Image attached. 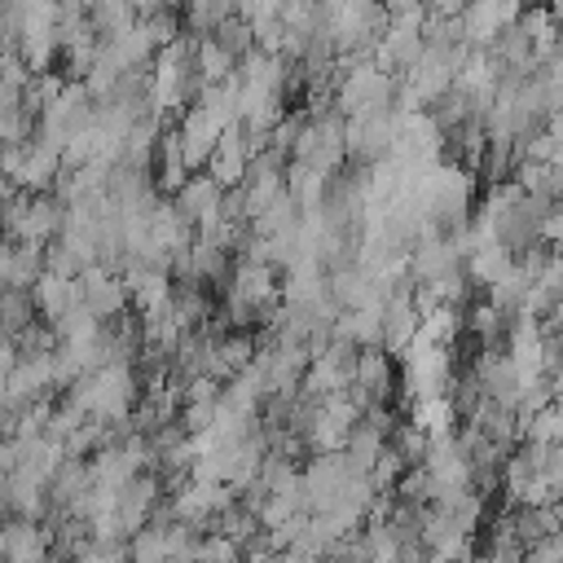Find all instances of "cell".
<instances>
[{
    "mask_svg": "<svg viewBox=\"0 0 563 563\" xmlns=\"http://www.w3.org/2000/svg\"><path fill=\"white\" fill-rule=\"evenodd\" d=\"M66 220V202L57 194H13L0 207V238L26 242V246H48L62 233Z\"/></svg>",
    "mask_w": 563,
    "mask_h": 563,
    "instance_id": "6da1fadb",
    "label": "cell"
},
{
    "mask_svg": "<svg viewBox=\"0 0 563 563\" xmlns=\"http://www.w3.org/2000/svg\"><path fill=\"white\" fill-rule=\"evenodd\" d=\"M92 110H97V101L88 97L84 79H66L62 92L35 114V136L62 154V145H66L75 132H84V128L92 123Z\"/></svg>",
    "mask_w": 563,
    "mask_h": 563,
    "instance_id": "7a4b0ae2",
    "label": "cell"
},
{
    "mask_svg": "<svg viewBox=\"0 0 563 563\" xmlns=\"http://www.w3.org/2000/svg\"><path fill=\"white\" fill-rule=\"evenodd\" d=\"M62 172V154L44 145L35 132L22 145H0V176L22 194H48Z\"/></svg>",
    "mask_w": 563,
    "mask_h": 563,
    "instance_id": "3957f363",
    "label": "cell"
},
{
    "mask_svg": "<svg viewBox=\"0 0 563 563\" xmlns=\"http://www.w3.org/2000/svg\"><path fill=\"white\" fill-rule=\"evenodd\" d=\"M396 387H400L396 356H391L387 347H356L352 378H347V396H352L361 409H374V405H391Z\"/></svg>",
    "mask_w": 563,
    "mask_h": 563,
    "instance_id": "277c9868",
    "label": "cell"
},
{
    "mask_svg": "<svg viewBox=\"0 0 563 563\" xmlns=\"http://www.w3.org/2000/svg\"><path fill=\"white\" fill-rule=\"evenodd\" d=\"M233 488L229 484H202V479H180L176 493H167V515L194 532H211L216 515L224 506H233Z\"/></svg>",
    "mask_w": 563,
    "mask_h": 563,
    "instance_id": "5b68a950",
    "label": "cell"
},
{
    "mask_svg": "<svg viewBox=\"0 0 563 563\" xmlns=\"http://www.w3.org/2000/svg\"><path fill=\"white\" fill-rule=\"evenodd\" d=\"M400 369V387L409 400H427V396H444L449 387V374H453V361H449V347H422V343H409L396 361Z\"/></svg>",
    "mask_w": 563,
    "mask_h": 563,
    "instance_id": "8992f818",
    "label": "cell"
},
{
    "mask_svg": "<svg viewBox=\"0 0 563 563\" xmlns=\"http://www.w3.org/2000/svg\"><path fill=\"white\" fill-rule=\"evenodd\" d=\"M224 128H229V123H224L216 110L198 106V101L180 110V119H176L172 132H176V145H180L189 172H202V167H207V158H211V150H216V141H220Z\"/></svg>",
    "mask_w": 563,
    "mask_h": 563,
    "instance_id": "52a82bcc",
    "label": "cell"
},
{
    "mask_svg": "<svg viewBox=\"0 0 563 563\" xmlns=\"http://www.w3.org/2000/svg\"><path fill=\"white\" fill-rule=\"evenodd\" d=\"M163 497L167 493H163V479L154 471H136L128 484H119L114 488V519H119L123 537H132L136 528H145Z\"/></svg>",
    "mask_w": 563,
    "mask_h": 563,
    "instance_id": "ba28073f",
    "label": "cell"
},
{
    "mask_svg": "<svg viewBox=\"0 0 563 563\" xmlns=\"http://www.w3.org/2000/svg\"><path fill=\"white\" fill-rule=\"evenodd\" d=\"M75 286H79V303L88 308L92 321H110V317L128 312V286H123V277L110 273V268H101V264L84 268L75 277Z\"/></svg>",
    "mask_w": 563,
    "mask_h": 563,
    "instance_id": "9c48e42d",
    "label": "cell"
},
{
    "mask_svg": "<svg viewBox=\"0 0 563 563\" xmlns=\"http://www.w3.org/2000/svg\"><path fill=\"white\" fill-rule=\"evenodd\" d=\"M246 163H251V141H246V132L238 128V123H229L224 132H220V141H216V150H211V158H207V176L220 185V189H238L242 180H246Z\"/></svg>",
    "mask_w": 563,
    "mask_h": 563,
    "instance_id": "30bf717a",
    "label": "cell"
},
{
    "mask_svg": "<svg viewBox=\"0 0 563 563\" xmlns=\"http://www.w3.org/2000/svg\"><path fill=\"white\" fill-rule=\"evenodd\" d=\"M220 198H224V189L202 172V176H185V185L172 194V207L194 224V233H202L207 224L220 220Z\"/></svg>",
    "mask_w": 563,
    "mask_h": 563,
    "instance_id": "8fae6325",
    "label": "cell"
},
{
    "mask_svg": "<svg viewBox=\"0 0 563 563\" xmlns=\"http://www.w3.org/2000/svg\"><path fill=\"white\" fill-rule=\"evenodd\" d=\"M0 541H4V563H57L48 528L35 519H4Z\"/></svg>",
    "mask_w": 563,
    "mask_h": 563,
    "instance_id": "7c38bea8",
    "label": "cell"
},
{
    "mask_svg": "<svg viewBox=\"0 0 563 563\" xmlns=\"http://www.w3.org/2000/svg\"><path fill=\"white\" fill-rule=\"evenodd\" d=\"M40 273H44V246H26V242H13V238H0V286L31 290Z\"/></svg>",
    "mask_w": 563,
    "mask_h": 563,
    "instance_id": "4fadbf2b",
    "label": "cell"
},
{
    "mask_svg": "<svg viewBox=\"0 0 563 563\" xmlns=\"http://www.w3.org/2000/svg\"><path fill=\"white\" fill-rule=\"evenodd\" d=\"M31 303H35V317H40L44 325H53L57 317H66V312L79 303V286H75V277L40 273L35 286H31Z\"/></svg>",
    "mask_w": 563,
    "mask_h": 563,
    "instance_id": "5bb4252c",
    "label": "cell"
},
{
    "mask_svg": "<svg viewBox=\"0 0 563 563\" xmlns=\"http://www.w3.org/2000/svg\"><path fill=\"white\" fill-rule=\"evenodd\" d=\"M457 321H462L466 339H471L479 352H484V347H501L506 325H510V317H506L501 308H493L488 299H479V303H471L466 312H457Z\"/></svg>",
    "mask_w": 563,
    "mask_h": 563,
    "instance_id": "9a60e30c",
    "label": "cell"
},
{
    "mask_svg": "<svg viewBox=\"0 0 563 563\" xmlns=\"http://www.w3.org/2000/svg\"><path fill=\"white\" fill-rule=\"evenodd\" d=\"M84 18L97 31V40H114V35H123L136 22V9L128 0H97V4L84 9Z\"/></svg>",
    "mask_w": 563,
    "mask_h": 563,
    "instance_id": "2e32d148",
    "label": "cell"
},
{
    "mask_svg": "<svg viewBox=\"0 0 563 563\" xmlns=\"http://www.w3.org/2000/svg\"><path fill=\"white\" fill-rule=\"evenodd\" d=\"M194 70H198L202 84H220V79H229V75L238 70V62H233L211 35H198V40H194Z\"/></svg>",
    "mask_w": 563,
    "mask_h": 563,
    "instance_id": "e0dca14e",
    "label": "cell"
},
{
    "mask_svg": "<svg viewBox=\"0 0 563 563\" xmlns=\"http://www.w3.org/2000/svg\"><path fill=\"white\" fill-rule=\"evenodd\" d=\"M405 422H413L422 435H435V431H453V405H449V396H427V400H409V418Z\"/></svg>",
    "mask_w": 563,
    "mask_h": 563,
    "instance_id": "ac0fdd59",
    "label": "cell"
},
{
    "mask_svg": "<svg viewBox=\"0 0 563 563\" xmlns=\"http://www.w3.org/2000/svg\"><path fill=\"white\" fill-rule=\"evenodd\" d=\"M559 435H563L559 405H545L519 422V444H559Z\"/></svg>",
    "mask_w": 563,
    "mask_h": 563,
    "instance_id": "d6986e66",
    "label": "cell"
},
{
    "mask_svg": "<svg viewBox=\"0 0 563 563\" xmlns=\"http://www.w3.org/2000/svg\"><path fill=\"white\" fill-rule=\"evenodd\" d=\"M35 321V303H31V290H9L0 286V334H18L22 325Z\"/></svg>",
    "mask_w": 563,
    "mask_h": 563,
    "instance_id": "ffe728a7",
    "label": "cell"
},
{
    "mask_svg": "<svg viewBox=\"0 0 563 563\" xmlns=\"http://www.w3.org/2000/svg\"><path fill=\"white\" fill-rule=\"evenodd\" d=\"M207 35H211V40H216L233 62H238V57H246V53L255 48V44H251V26H246L242 18H224V22H216Z\"/></svg>",
    "mask_w": 563,
    "mask_h": 563,
    "instance_id": "44dd1931",
    "label": "cell"
},
{
    "mask_svg": "<svg viewBox=\"0 0 563 563\" xmlns=\"http://www.w3.org/2000/svg\"><path fill=\"white\" fill-rule=\"evenodd\" d=\"M198 563H242V550L220 532H202L198 537Z\"/></svg>",
    "mask_w": 563,
    "mask_h": 563,
    "instance_id": "7402d4cb",
    "label": "cell"
},
{
    "mask_svg": "<svg viewBox=\"0 0 563 563\" xmlns=\"http://www.w3.org/2000/svg\"><path fill=\"white\" fill-rule=\"evenodd\" d=\"M66 563H128V550H123V541H88L75 559H66Z\"/></svg>",
    "mask_w": 563,
    "mask_h": 563,
    "instance_id": "603a6c76",
    "label": "cell"
},
{
    "mask_svg": "<svg viewBox=\"0 0 563 563\" xmlns=\"http://www.w3.org/2000/svg\"><path fill=\"white\" fill-rule=\"evenodd\" d=\"M519 563H563V541L559 537H545V541H532L523 545Z\"/></svg>",
    "mask_w": 563,
    "mask_h": 563,
    "instance_id": "cb8c5ba5",
    "label": "cell"
},
{
    "mask_svg": "<svg viewBox=\"0 0 563 563\" xmlns=\"http://www.w3.org/2000/svg\"><path fill=\"white\" fill-rule=\"evenodd\" d=\"M13 365H18V347H13L9 334H0V387H4V378H9Z\"/></svg>",
    "mask_w": 563,
    "mask_h": 563,
    "instance_id": "d4e9b609",
    "label": "cell"
},
{
    "mask_svg": "<svg viewBox=\"0 0 563 563\" xmlns=\"http://www.w3.org/2000/svg\"><path fill=\"white\" fill-rule=\"evenodd\" d=\"M13 194H18V189H13V185H9V180H4V176H0V207H4V202H9V198H13Z\"/></svg>",
    "mask_w": 563,
    "mask_h": 563,
    "instance_id": "484cf974",
    "label": "cell"
},
{
    "mask_svg": "<svg viewBox=\"0 0 563 563\" xmlns=\"http://www.w3.org/2000/svg\"><path fill=\"white\" fill-rule=\"evenodd\" d=\"M277 563H321V559H303V554H277Z\"/></svg>",
    "mask_w": 563,
    "mask_h": 563,
    "instance_id": "4316f807",
    "label": "cell"
},
{
    "mask_svg": "<svg viewBox=\"0 0 563 563\" xmlns=\"http://www.w3.org/2000/svg\"><path fill=\"white\" fill-rule=\"evenodd\" d=\"M528 4H545V9H554V0H528Z\"/></svg>",
    "mask_w": 563,
    "mask_h": 563,
    "instance_id": "83f0119b",
    "label": "cell"
}]
</instances>
